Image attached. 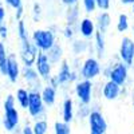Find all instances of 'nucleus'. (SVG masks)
<instances>
[{"mask_svg": "<svg viewBox=\"0 0 134 134\" xmlns=\"http://www.w3.org/2000/svg\"><path fill=\"white\" fill-rule=\"evenodd\" d=\"M102 75L106 79L117 83L118 86H127L130 79V67L124 64L119 60L109 62L105 66H102Z\"/></svg>", "mask_w": 134, "mask_h": 134, "instance_id": "f257e3e1", "label": "nucleus"}, {"mask_svg": "<svg viewBox=\"0 0 134 134\" xmlns=\"http://www.w3.org/2000/svg\"><path fill=\"white\" fill-rule=\"evenodd\" d=\"M30 39L39 52H47L58 42V34L50 28H35L30 34Z\"/></svg>", "mask_w": 134, "mask_h": 134, "instance_id": "f03ea898", "label": "nucleus"}, {"mask_svg": "<svg viewBox=\"0 0 134 134\" xmlns=\"http://www.w3.org/2000/svg\"><path fill=\"white\" fill-rule=\"evenodd\" d=\"M102 62L94 55H87L85 59H82L81 67L78 70L79 79H87V81H95L102 74Z\"/></svg>", "mask_w": 134, "mask_h": 134, "instance_id": "7ed1b4c3", "label": "nucleus"}, {"mask_svg": "<svg viewBox=\"0 0 134 134\" xmlns=\"http://www.w3.org/2000/svg\"><path fill=\"white\" fill-rule=\"evenodd\" d=\"M94 90H95V86L93 81L78 79L72 85L75 99L78 100L79 105H91L94 100Z\"/></svg>", "mask_w": 134, "mask_h": 134, "instance_id": "20e7f679", "label": "nucleus"}, {"mask_svg": "<svg viewBox=\"0 0 134 134\" xmlns=\"http://www.w3.org/2000/svg\"><path fill=\"white\" fill-rule=\"evenodd\" d=\"M38 48L34 46V43L31 42V39H24L19 42V54L18 58L21 63V66L24 67H32L35 63L36 55H38Z\"/></svg>", "mask_w": 134, "mask_h": 134, "instance_id": "39448f33", "label": "nucleus"}, {"mask_svg": "<svg viewBox=\"0 0 134 134\" xmlns=\"http://www.w3.org/2000/svg\"><path fill=\"white\" fill-rule=\"evenodd\" d=\"M87 124L90 134H106L109 127L102 110L98 107H91V111L87 117Z\"/></svg>", "mask_w": 134, "mask_h": 134, "instance_id": "423d86ee", "label": "nucleus"}, {"mask_svg": "<svg viewBox=\"0 0 134 134\" xmlns=\"http://www.w3.org/2000/svg\"><path fill=\"white\" fill-rule=\"evenodd\" d=\"M28 115L32 119H40L46 117L47 107L43 103L40 91L36 90H30V99H28V106H27Z\"/></svg>", "mask_w": 134, "mask_h": 134, "instance_id": "0eeeda50", "label": "nucleus"}, {"mask_svg": "<svg viewBox=\"0 0 134 134\" xmlns=\"http://www.w3.org/2000/svg\"><path fill=\"white\" fill-rule=\"evenodd\" d=\"M118 60L127 67L134 66V40L131 36H122L118 47Z\"/></svg>", "mask_w": 134, "mask_h": 134, "instance_id": "6e6552de", "label": "nucleus"}, {"mask_svg": "<svg viewBox=\"0 0 134 134\" xmlns=\"http://www.w3.org/2000/svg\"><path fill=\"white\" fill-rule=\"evenodd\" d=\"M34 69L36 70V72H38L39 78L43 81V83H46L50 79V76L54 74V66L48 60L46 52H38L35 63H34Z\"/></svg>", "mask_w": 134, "mask_h": 134, "instance_id": "1a4fd4ad", "label": "nucleus"}, {"mask_svg": "<svg viewBox=\"0 0 134 134\" xmlns=\"http://www.w3.org/2000/svg\"><path fill=\"white\" fill-rule=\"evenodd\" d=\"M19 126H20V111H19V109L15 106V107L3 110L2 127L8 133H12Z\"/></svg>", "mask_w": 134, "mask_h": 134, "instance_id": "9d476101", "label": "nucleus"}, {"mask_svg": "<svg viewBox=\"0 0 134 134\" xmlns=\"http://www.w3.org/2000/svg\"><path fill=\"white\" fill-rule=\"evenodd\" d=\"M20 71H21V63L15 52L8 54L7 58V69H5V78L9 83H18L20 79Z\"/></svg>", "mask_w": 134, "mask_h": 134, "instance_id": "9b49d317", "label": "nucleus"}, {"mask_svg": "<svg viewBox=\"0 0 134 134\" xmlns=\"http://www.w3.org/2000/svg\"><path fill=\"white\" fill-rule=\"evenodd\" d=\"M75 28H76V35H79V38L86 39V40H91L93 36L95 35V32H97L94 19L88 15L81 18L79 21L76 23Z\"/></svg>", "mask_w": 134, "mask_h": 134, "instance_id": "f8f14e48", "label": "nucleus"}, {"mask_svg": "<svg viewBox=\"0 0 134 134\" xmlns=\"http://www.w3.org/2000/svg\"><path fill=\"white\" fill-rule=\"evenodd\" d=\"M20 78L24 81V83L27 85V88L28 90H36V91H40L42 86L44 85L43 81L39 78L36 70L32 67H24L21 66V71H20Z\"/></svg>", "mask_w": 134, "mask_h": 134, "instance_id": "ddd939ff", "label": "nucleus"}, {"mask_svg": "<svg viewBox=\"0 0 134 134\" xmlns=\"http://www.w3.org/2000/svg\"><path fill=\"white\" fill-rule=\"evenodd\" d=\"M70 51L72 57H82V55H94V47L91 40H86L82 38H75L70 42Z\"/></svg>", "mask_w": 134, "mask_h": 134, "instance_id": "4468645a", "label": "nucleus"}, {"mask_svg": "<svg viewBox=\"0 0 134 134\" xmlns=\"http://www.w3.org/2000/svg\"><path fill=\"white\" fill-rule=\"evenodd\" d=\"M100 97L105 100L109 102H115L121 98V86H118L117 83L111 82L109 79H106L102 85H100Z\"/></svg>", "mask_w": 134, "mask_h": 134, "instance_id": "2eb2a0df", "label": "nucleus"}, {"mask_svg": "<svg viewBox=\"0 0 134 134\" xmlns=\"http://www.w3.org/2000/svg\"><path fill=\"white\" fill-rule=\"evenodd\" d=\"M94 23H95L97 31L106 35L110 30V27H111V24H113V18H111L109 11H99L95 15Z\"/></svg>", "mask_w": 134, "mask_h": 134, "instance_id": "dca6fc26", "label": "nucleus"}, {"mask_svg": "<svg viewBox=\"0 0 134 134\" xmlns=\"http://www.w3.org/2000/svg\"><path fill=\"white\" fill-rule=\"evenodd\" d=\"M75 100L71 97H66L62 102V107H60V115L62 119L66 124H70L75 119Z\"/></svg>", "mask_w": 134, "mask_h": 134, "instance_id": "f3484780", "label": "nucleus"}, {"mask_svg": "<svg viewBox=\"0 0 134 134\" xmlns=\"http://www.w3.org/2000/svg\"><path fill=\"white\" fill-rule=\"evenodd\" d=\"M57 72H55V76L59 82V88L60 87H67L70 85V74H71V67L70 63L67 59H63L58 66Z\"/></svg>", "mask_w": 134, "mask_h": 134, "instance_id": "a211bd4d", "label": "nucleus"}, {"mask_svg": "<svg viewBox=\"0 0 134 134\" xmlns=\"http://www.w3.org/2000/svg\"><path fill=\"white\" fill-rule=\"evenodd\" d=\"M93 47H94V57L102 60L106 57V50H107V43H106V35L100 32H95V35L91 39Z\"/></svg>", "mask_w": 134, "mask_h": 134, "instance_id": "6ab92c4d", "label": "nucleus"}, {"mask_svg": "<svg viewBox=\"0 0 134 134\" xmlns=\"http://www.w3.org/2000/svg\"><path fill=\"white\" fill-rule=\"evenodd\" d=\"M40 97L43 103L46 105V107H52L55 103H57V99H58V90L54 88L52 86L44 83L40 88Z\"/></svg>", "mask_w": 134, "mask_h": 134, "instance_id": "aec40b11", "label": "nucleus"}, {"mask_svg": "<svg viewBox=\"0 0 134 134\" xmlns=\"http://www.w3.org/2000/svg\"><path fill=\"white\" fill-rule=\"evenodd\" d=\"M46 55H47V58H48V60L51 62V64L55 67V66H58L63 59H64V48H63V46L60 43H55L54 46L46 52Z\"/></svg>", "mask_w": 134, "mask_h": 134, "instance_id": "412c9836", "label": "nucleus"}, {"mask_svg": "<svg viewBox=\"0 0 134 134\" xmlns=\"http://www.w3.org/2000/svg\"><path fill=\"white\" fill-rule=\"evenodd\" d=\"M81 7L79 4L76 5H71V7H66L64 11V21L69 26H76V23L81 19Z\"/></svg>", "mask_w": 134, "mask_h": 134, "instance_id": "4be33fe9", "label": "nucleus"}, {"mask_svg": "<svg viewBox=\"0 0 134 134\" xmlns=\"http://www.w3.org/2000/svg\"><path fill=\"white\" fill-rule=\"evenodd\" d=\"M15 97V100H16V105L23 109V110H27V106H28V99H30V90L27 87H18L16 91L14 94Z\"/></svg>", "mask_w": 134, "mask_h": 134, "instance_id": "5701e85b", "label": "nucleus"}, {"mask_svg": "<svg viewBox=\"0 0 134 134\" xmlns=\"http://www.w3.org/2000/svg\"><path fill=\"white\" fill-rule=\"evenodd\" d=\"M48 129H50V125L46 118L34 119V124L31 125V130L34 134H47Z\"/></svg>", "mask_w": 134, "mask_h": 134, "instance_id": "b1692460", "label": "nucleus"}, {"mask_svg": "<svg viewBox=\"0 0 134 134\" xmlns=\"http://www.w3.org/2000/svg\"><path fill=\"white\" fill-rule=\"evenodd\" d=\"M115 28L121 34H125V32L129 31V28H130V19H129V15L127 14H119L118 15Z\"/></svg>", "mask_w": 134, "mask_h": 134, "instance_id": "393cba45", "label": "nucleus"}, {"mask_svg": "<svg viewBox=\"0 0 134 134\" xmlns=\"http://www.w3.org/2000/svg\"><path fill=\"white\" fill-rule=\"evenodd\" d=\"M7 58H8V50L5 43L0 40V75L5 78V69H7Z\"/></svg>", "mask_w": 134, "mask_h": 134, "instance_id": "a878e982", "label": "nucleus"}, {"mask_svg": "<svg viewBox=\"0 0 134 134\" xmlns=\"http://www.w3.org/2000/svg\"><path fill=\"white\" fill-rule=\"evenodd\" d=\"M16 35H18L19 42L30 38L28 27H27V23L24 21V19H21V20H18V21H16Z\"/></svg>", "mask_w": 134, "mask_h": 134, "instance_id": "bb28decb", "label": "nucleus"}, {"mask_svg": "<svg viewBox=\"0 0 134 134\" xmlns=\"http://www.w3.org/2000/svg\"><path fill=\"white\" fill-rule=\"evenodd\" d=\"M52 130H54V134H71L70 124H66L63 121H55Z\"/></svg>", "mask_w": 134, "mask_h": 134, "instance_id": "cd10ccee", "label": "nucleus"}, {"mask_svg": "<svg viewBox=\"0 0 134 134\" xmlns=\"http://www.w3.org/2000/svg\"><path fill=\"white\" fill-rule=\"evenodd\" d=\"M62 36L63 39H66L67 42H71L72 39L76 38V28L75 26H69V24H64V27L62 28Z\"/></svg>", "mask_w": 134, "mask_h": 134, "instance_id": "c85d7f7f", "label": "nucleus"}, {"mask_svg": "<svg viewBox=\"0 0 134 134\" xmlns=\"http://www.w3.org/2000/svg\"><path fill=\"white\" fill-rule=\"evenodd\" d=\"M90 111H91L90 105H79L78 107H75V118H78V119H87Z\"/></svg>", "mask_w": 134, "mask_h": 134, "instance_id": "c756f323", "label": "nucleus"}, {"mask_svg": "<svg viewBox=\"0 0 134 134\" xmlns=\"http://www.w3.org/2000/svg\"><path fill=\"white\" fill-rule=\"evenodd\" d=\"M82 4V9L85 11L86 15H93L94 12H97V3L95 0H81Z\"/></svg>", "mask_w": 134, "mask_h": 134, "instance_id": "7c9ffc66", "label": "nucleus"}, {"mask_svg": "<svg viewBox=\"0 0 134 134\" xmlns=\"http://www.w3.org/2000/svg\"><path fill=\"white\" fill-rule=\"evenodd\" d=\"M42 15H43V8H42V4L35 2L32 4V11H31V18L34 20V23H39L42 20Z\"/></svg>", "mask_w": 134, "mask_h": 134, "instance_id": "2f4dec72", "label": "nucleus"}, {"mask_svg": "<svg viewBox=\"0 0 134 134\" xmlns=\"http://www.w3.org/2000/svg\"><path fill=\"white\" fill-rule=\"evenodd\" d=\"M15 106H16V100H15L14 94H7L5 98H4V100H3V110L15 107Z\"/></svg>", "mask_w": 134, "mask_h": 134, "instance_id": "473e14b6", "label": "nucleus"}, {"mask_svg": "<svg viewBox=\"0 0 134 134\" xmlns=\"http://www.w3.org/2000/svg\"><path fill=\"white\" fill-rule=\"evenodd\" d=\"M98 11H109L111 8V0H95Z\"/></svg>", "mask_w": 134, "mask_h": 134, "instance_id": "72a5a7b5", "label": "nucleus"}, {"mask_svg": "<svg viewBox=\"0 0 134 134\" xmlns=\"http://www.w3.org/2000/svg\"><path fill=\"white\" fill-rule=\"evenodd\" d=\"M3 4L5 5V7H8V8H11V9H16V8H19V7H21L23 5V0H3Z\"/></svg>", "mask_w": 134, "mask_h": 134, "instance_id": "f704fd0d", "label": "nucleus"}, {"mask_svg": "<svg viewBox=\"0 0 134 134\" xmlns=\"http://www.w3.org/2000/svg\"><path fill=\"white\" fill-rule=\"evenodd\" d=\"M8 35H9V28L5 24V21L4 23H0V40L5 42L8 39Z\"/></svg>", "mask_w": 134, "mask_h": 134, "instance_id": "c9c22d12", "label": "nucleus"}, {"mask_svg": "<svg viewBox=\"0 0 134 134\" xmlns=\"http://www.w3.org/2000/svg\"><path fill=\"white\" fill-rule=\"evenodd\" d=\"M69 63H70L71 70L78 71V70H79V67H81V63H82V58L81 57H72V59L69 60Z\"/></svg>", "mask_w": 134, "mask_h": 134, "instance_id": "e433bc0d", "label": "nucleus"}, {"mask_svg": "<svg viewBox=\"0 0 134 134\" xmlns=\"http://www.w3.org/2000/svg\"><path fill=\"white\" fill-rule=\"evenodd\" d=\"M24 15H26L24 5H21V7H19V8H16V9L14 11V18H15L16 21H18V20H21V19H24Z\"/></svg>", "mask_w": 134, "mask_h": 134, "instance_id": "4c0bfd02", "label": "nucleus"}, {"mask_svg": "<svg viewBox=\"0 0 134 134\" xmlns=\"http://www.w3.org/2000/svg\"><path fill=\"white\" fill-rule=\"evenodd\" d=\"M7 19V9L3 4V0H0V23H4Z\"/></svg>", "mask_w": 134, "mask_h": 134, "instance_id": "58836bf2", "label": "nucleus"}, {"mask_svg": "<svg viewBox=\"0 0 134 134\" xmlns=\"http://www.w3.org/2000/svg\"><path fill=\"white\" fill-rule=\"evenodd\" d=\"M46 83L50 85V86H52L54 88H57V90H59V82H58V79H57V76H55V74H52V75L50 76V79H48Z\"/></svg>", "mask_w": 134, "mask_h": 134, "instance_id": "ea45409f", "label": "nucleus"}, {"mask_svg": "<svg viewBox=\"0 0 134 134\" xmlns=\"http://www.w3.org/2000/svg\"><path fill=\"white\" fill-rule=\"evenodd\" d=\"M60 4L64 7H71V5H76L79 4V0H59Z\"/></svg>", "mask_w": 134, "mask_h": 134, "instance_id": "a19ab883", "label": "nucleus"}, {"mask_svg": "<svg viewBox=\"0 0 134 134\" xmlns=\"http://www.w3.org/2000/svg\"><path fill=\"white\" fill-rule=\"evenodd\" d=\"M20 134H34L31 130V125H24L20 129Z\"/></svg>", "mask_w": 134, "mask_h": 134, "instance_id": "79ce46f5", "label": "nucleus"}, {"mask_svg": "<svg viewBox=\"0 0 134 134\" xmlns=\"http://www.w3.org/2000/svg\"><path fill=\"white\" fill-rule=\"evenodd\" d=\"M129 97L131 98V103H134V85L131 88H129Z\"/></svg>", "mask_w": 134, "mask_h": 134, "instance_id": "37998d69", "label": "nucleus"}, {"mask_svg": "<svg viewBox=\"0 0 134 134\" xmlns=\"http://www.w3.org/2000/svg\"><path fill=\"white\" fill-rule=\"evenodd\" d=\"M134 3V0H121V4L124 5H131Z\"/></svg>", "mask_w": 134, "mask_h": 134, "instance_id": "c03bdc74", "label": "nucleus"}, {"mask_svg": "<svg viewBox=\"0 0 134 134\" xmlns=\"http://www.w3.org/2000/svg\"><path fill=\"white\" fill-rule=\"evenodd\" d=\"M131 39L134 40V26H133V28H131Z\"/></svg>", "mask_w": 134, "mask_h": 134, "instance_id": "a18cd8bd", "label": "nucleus"}, {"mask_svg": "<svg viewBox=\"0 0 134 134\" xmlns=\"http://www.w3.org/2000/svg\"><path fill=\"white\" fill-rule=\"evenodd\" d=\"M130 7H131V14H133V15H134V3H133V4H131V5H130Z\"/></svg>", "mask_w": 134, "mask_h": 134, "instance_id": "49530a36", "label": "nucleus"}, {"mask_svg": "<svg viewBox=\"0 0 134 134\" xmlns=\"http://www.w3.org/2000/svg\"><path fill=\"white\" fill-rule=\"evenodd\" d=\"M0 129H2V115H0Z\"/></svg>", "mask_w": 134, "mask_h": 134, "instance_id": "de8ad7c7", "label": "nucleus"}, {"mask_svg": "<svg viewBox=\"0 0 134 134\" xmlns=\"http://www.w3.org/2000/svg\"><path fill=\"white\" fill-rule=\"evenodd\" d=\"M133 106H134V103H133Z\"/></svg>", "mask_w": 134, "mask_h": 134, "instance_id": "09e8293b", "label": "nucleus"}]
</instances>
